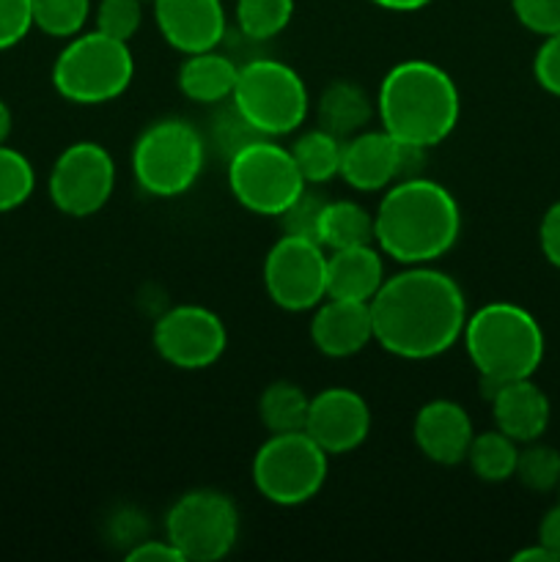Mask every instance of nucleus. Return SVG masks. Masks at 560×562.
Here are the masks:
<instances>
[{
    "label": "nucleus",
    "mask_w": 560,
    "mask_h": 562,
    "mask_svg": "<svg viewBox=\"0 0 560 562\" xmlns=\"http://www.w3.org/2000/svg\"><path fill=\"white\" fill-rule=\"evenodd\" d=\"M373 340L401 360H434L461 340L467 300L450 274L428 263L404 269L382 283L371 302Z\"/></svg>",
    "instance_id": "f257e3e1"
},
{
    "label": "nucleus",
    "mask_w": 560,
    "mask_h": 562,
    "mask_svg": "<svg viewBox=\"0 0 560 562\" xmlns=\"http://www.w3.org/2000/svg\"><path fill=\"white\" fill-rule=\"evenodd\" d=\"M459 234V203L426 176L393 181L373 212V241L382 256L406 267L439 261L453 250Z\"/></svg>",
    "instance_id": "f03ea898"
},
{
    "label": "nucleus",
    "mask_w": 560,
    "mask_h": 562,
    "mask_svg": "<svg viewBox=\"0 0 560 562\" xmlns=\"http://www.w3.org/2000/svg\"><path fill=\"white\" fill-rule=\"evenodd\" d=\"M377 115L395 140L434 148L448 140L461 115L456 80L423 58L395 64L379 82Z\"/></svg>",
    "instance_id": "7ed1b4c3"
},
{
    "label": "nucleus",
    "mask_w": 560,
    "mask_h": 562,
    "mask_svg": "<svg viewBox=\"0 0 560 562\" xmlns=\"http://www.w3.org/2000/svg\"><path fill=\"white\" fill-rule=\"evenodd\" d=\"M464 349L483 387L530 379L544 360V333L530 311L514 302H486L467 316Z\"/></svg>",
    "instance_id": "20e7f679"
},
{
    "label": "nucleus",
    "mask_w": 560,
    "mask_h": 562,
    "mask_svg": "<svg viewBox=\"0 0 560 562\" xmlns=\"http://www.w3.org/2000/svg\"><path fill=\"white\" fill-rule=\"evenodd\" d=\"M135 77L126 42L102 31L77 33L53 64V86L71 104H104L119 99Z\"/></svg>",
    "instance_id": "39448f33"
},
{
    "label": "nucleus",
    "mask_w": 560,
    "mask_h": 562,
    "mask_svg": "<svg viewBox=\"0 0 560 562\" xmlns=\"http://www.w3.org/2000/svg\"><path fill=\"white\" fill-rule=\"evenodd\" d=\"M206 165L201 132L181 119L154 121L132 148L137 187L154 198H179L195 187Z\"/></svg>",
    "instance_id": "423d86ee"
},
{
    "label": "nucleus",
    "mask_w": 560,
    "mask_h": 562,
    "mask_svg": "<svg viewBox=\"0 0 560 562\" xmlns=\"http://www.w3.org/2000/svg\"><path fill=\"white\" fill-rule=\"evenodd\" d=\"M231 102L264 137L296 132L311 108L305 80L275 58H256L239 66Z\"/></svg>",
    "instance_id": "0eeeda50"
},
{
    "label": "nucleus",
    "mask_w": 560,
    "mask_h": 562,
    "mask_svg": "<svg viewBox=\"0 0 560 562\" xmlns=\"http://www.w3.org/2000/svg\"><path fill=\"white\" fill-rule=\"evenodd\" d=\"M228 190L239 206L261 217H280L305 190L291 148L256 137L228 157Z\"/></svg>",
    "instance_id": "6e6552de"
},
{
    "label": "nucleus",
    "mask_w": 560,
    "mask_h": 562,
    "mask_svg": "<svg viewBox=\"0 0 560 562\" xmlns=\"http://www.w3.org/2000/svg\"><path fill=\"white\" fill-rule=\"evenodd\" d=\"M327 453L305 431L269 434L253 459V486L267 503L294 508L322 492Z\"/></svg>",
    "instance_id": "1a4fd4ad"
},
{
    "label": "nucleus",
    "mask_w": 560,
    "mask_h": 562,
    "mask_svg": "<svg viewBox=\"0 0 560 562\" xmlns=\"http://www.w3.org/2000/svg\"><path fill=\"white\" fill-rule=\"evenodd\" d=\"M165 538L184 560L217 562L236 547L239 510L228 494L195 488L181 494L165 514Z\"/></svg>",
    "instance_id": "9d476101"
},
{
    "label": "nucleus",
    "mask_w": 560,
    "mask_h": 562,
    "mask_svg": "<svg viewBox=\"0 0 560 562\" xmlns=\"http://www.w3.org/2000/svg\"><path fill=\"white\" fill-rule=\"evenodd\" d=\"M113 190V154L93 140L66 146L49 168V201L66 217H91V214L102 212Z\"/></svg>",
    "instance_id": "9b49d317"
},
{
    "label": "nucleus",
    "mask_w": 560,
    "mask_h": 562,
    "mask_svg": "<svg viewBox=\"0 0 560 562\" xmlns=\"http://www.w3.org/2000/svg\"><path fill=\"white\" fill-rule=\"evenodd\" d=\"M269 300L289 313L313 311L327 296V256L318 241L283 234L264 258Z\"/></svg>",
    "instance_id": "f8f14e48"
},
{
    "label": "nucleus",
    "mask_w": 560,
    "mask_h": 562,
    "mask_svg": "<svg viewBox=\"0 0 560 562\" xmlns=\"http://www.w3.org/2000/svg\"><path fill=\"white\" fill-rule=\"evenodd\" d=\"M154 349L179 371H203L223 357L228 333L223 318L203 305H176L154 324Z\"/></svg>",
    "instance_id": "ddd939ff"
},
{
    "label": "nucleus",
    "mask_w": 560,
    "mask_h": 562,
    "mask_svg": "<svg viewBox=\"0 0 560 562\" xmlns=\"http://www.w3.org/2000/svg\"><path fill=\"white\" fill-rule=\"evenodd\" d=\"M305 434L327 456H344L360 448L371 434V409L360 393L349 387H327L307 406Z\"/></svg>",
    "instance_id": "4468645a"
},
{
    "label": "nucleus",
    "mask_w": 560,
    "mask_h": 562,
    "mask_svg": "<svg viewBox=\"0 0 560 562\" xmlns=\"http://www.w3.org/2000/svg\"><path fill=\"white\" fill-rule=\"evenodd\" d=\"M152 9L165 42L184 55L214 49L228 31L223 0H154Z\"/></svg>",
    "instance_id": "2eb2a0df"
},
{
    "label": "nucleus",
    "mask_w": 560,
    "mask_h": 562,
    "mask_svg": "<svg viewBox=\"0 0 560 562\" xmlns=\"http://www.w3.org/2000/svg\"><path fill=\"white\" fill-rule=\"evenodd\" d=\"M412 437L428 461L439 467H456L467 459L475 431L464 406L448 398H434L417 409Z\"/></svg>",
    "instance_id": "dca6fc26"
},
{
    "label": "nucleus",
    "mask_w": 560,
    "mask_h": 562,
    "mask_svg": "<svg viewBox=\"0 0 560 562\" xmlns=\"http://www.w3.org/2000/svg\"><path fill=\"white\" fill-rule=\"evenodd\" d=\"M311 340L324 357H355L373 340L371 305L357 300L324 296L311 318Z\"/></svg>",
    "instance_id": "f3484780"
},
{
    "label": "nucleus",
    "mask_w": 560,
    "mask_h": 562,
    "mask_svg": "<svg viewBox=\"0 0 560 562\" xmlns=\"http://www.w3.org/2000/svg\"><path fill=\"white\" fill-rule=\"evenodd\" d=\"M338 176L357 192L388 190L399 179V140L384 130L346 137Z\"/></svg>",
    "instance_id": "a211bd4d"
},
{
    "label": "nucleus",
    "mask_w": 560,
    "mask_h": 562,
    "mask_svg": "<svg viewBox=\"0 0 560 562\" xmlns=\"http://www.w3.org/2000/svg\"><path fill=\"white\" fill-rule=\"evenodd\" d=\"M492 398L494 426L514 439L516 445H527L541 439L549 426V398L533 379L497 384L486 390Z\"/></svg>",
    "instance_id": "6ab92c4d"
},
{
    "label": "nucleus",
    "mask_w": 560,
    "mask_h": 562,
    "mask_svg": "<svg viewBox=\"0 0 560 562\" xmlns=\"http://www.w3.org/2000/svg\"><path fill=\"white\" fill-rule=\"evenodd\" d=\"M382 250L371 245L340 247L327 256V296L371 302L384 283Z\"/></svg>",
    "instance_id": "aec40b11"
},
{
    "label": "nucleus",
    "mask_w": 560,
    "mask_h": 562,
    "mask_svg": "<svg viewBox=\"0 0 560 562\" xmlns=\"http://www.w3.org/2000/svg\"><path fill=\"white\" fill-rule=\"evenodd\" d=\"M239 66L214 49L187 55L179 69V88L187 99L198 104H220L231 99Z\"/></svg>",
    "instance_id": "412c9836"
},
{
    "label": "nucleus",
    "mask_w": 560,
    "mask_h": 562,
    "mask_svg": "<svg viewBox=\"0 0 560 562\" xmlns=\"http://www.w3.org/2000/svg\"><path fill=\"white\" fill-rule=\"evenodd\" d=\"M316 115L322 130L333 132L335 137L346 140V137L366 130L373 115V104L357 82L333 80L324 88L322 97H318Z\"/></svg>",
    "instance_id": "4be33fe9"
},
{
    "label": "nucleus",
    "mask_w": 560,
    "mask_h": 562,
    "mask_svg": "<svg viewBox=\"0 0 560 562\" xmlns=\"http://www.w3.org/2000/svg\"><path fill=\"white\" fill-rule=\"evenodd\" d=\"M373 214L355 201H327L318 220V245L327 250L371 245Z\"/></svg>",
    "instance_id": "5701e85b"
},
{
    "label": "nucleus",
    "mask_w": 560,
    "mask_h": 562,
    "mask_svg": "<svg viewBox=\"0 0 560 562\" xmlns=\"http://www.w3.org/2000/svg\"><path fill=\"white\" fill-rule=\"evenodd\" d=\"M340 151H344V140L322 126L302 132L291 146V157H294L305 184H324V181L335 179L340 173Z\"/></svg>",
    "instance_id": "b1692460"
},
{
    "label": "nucleus",
    "mask_w": 560,
    "mask_h": 562,
    "mask_svg": "<svg viewBox=\"0 0 560 562\" xmlns=\"http://www.w3.org/2000/svg\"><path fill=\"white\" fill-rule=\"evenodd\" d=\"M311 398L294 382H272L258 398V417L269 434L305 431Z\"/></svg>",
    "instance_id": "393cba45"
},
{
    "label": "nucleus",
    "mask_w": 560,
    "mask_h": 562,
    "mask_svg": "<svg viewBox=\"0 0 560 562\" xmlns=\"http://www.w3.org/2000/svg\"><path fill=\"white\" fill-rule=\"evenodd\" d=\"M516 459H519V448H516L514 439L505 437L500 428H494V431H483L472 437L464 461H470L472 472L481 481L503 483L514 477Z\"/></svg>",
    "instance_id": "a878e982"
},
{
    "label": "nucleus",
    "mask_w": 560,
    "mask_h": 562,
    "mask_svg": "<svg viewBox=\"0 0 560 562\" xmlns=\"http://www.w3.org/2000/svg\"><path fill=\"white\" fill-rule=\"evenodd\" d=\"M294 0H236V25L247 38L267 42L289 27Z\"/></svg>",
    "instance_id": "bb28decb"
},
{
    "label": "nucleus",
    "mask_w": 560,
    "mask_h": 562,
    "mask_svg": "<svg viewBox=\"0 0 560 562\" xmlns=\"http://www.w3.org/2000/svg\"><path fill=\"white\" fill-rule=\"evenodd\" d=\"M33 27L53 38H71L82 33L91 0H31Z\"/></svg>",
    "instance_id": "cd10ccee"
},
{
    "label": "nucleus",
    "mask_w": 560,
    "mask_h": 562,
    "mask_svg": "<svg viewBox=\"0 0 560 562\" xmlns=\"http://www.w3.org/2000/svg\"><path fill=\"white\" fill-rule=\"evenodd\" d=\"M36 190V170L16 148L0 143V214L20 209Z\"/></svg>",
    "instance_id": "c85d7f7f"
},
{
    "label": "nucleus",
    "mask_w": 560,
    "mask_h": 562,
    "mask_svg": "<svg viewBox=\"0 0 560 562\" xmlns=\"http://www.w3.org/2000/svg\"><path fill=\"white\" fill-rule=\"evenodd\" d=\"M514 477L530 492H552L560 486V453L549 445H538V439L527 442V448L519 450Z\"/></svg>",
    "instance_id": "c756f323"
},
{
    "label": "nucleus",
    "mask_w": 560,
    "mask_h": 562,
    "mask_svg": "<svg viewBox=\"0 0 560 562\" xmlns=\"http://www.w3.org/2000/svg\"><path fill=\"white\" fill-rule=\"evenodd\" d=\"M93 20H97V31L130 44V38L143 25V3L141 0H99Z\"/></svg>",
    "instance_id": "7c9ffc66"
},
{
    "label": "nucleus",
    "mask_w": 560,
    "mask_h": 562,
    "mask_svg": "<svg viewBox=\"0 0 560 562\" xmlns=\"http://www.w3.org/2000/svg\"><path fill=\"white\" fill-rule=\"evenodd\" d=\"M256 137H264V135H258V132L253 130L250 121L234 108V102H231V108L220 110L217 119H214L212 124V140L225 159L234 157L239 148H245L247 143H253Z\"/></svg>",
    "instance_id": "2f4dec72"
},
{
    "label": "nucleus",
    "mask_w": 560,
    "mask_h": 562,
    "mask_svg": "<svg viewBox=\"0 0 560 562\" xmlns=\"http://www.w3.org/2000/svg\"><path fill=\"white\" fill-rule=\"evenodd\" d=\"M324 203L327 201L322 195L302 190L296 201L278 217L280 225H283V234L305 236V239L318 241V220H322Z\"/></svg>",
    "instance_id": "473e14b6"
},
{
    "label": "nucleus",
    "mask_w": 560,
    "mask_h": 562,
    "mask_svg": "<svg viewBox=\"0 0 560 562\" xmlns=\"http://www.w3.org/2000/svg\"><path fill=\"white\" fill-rule=\"evenodd\" d=\"M514 16L538 36H552L560 31V0H511Z\"/></svg>",
    "instance_id": "72a5a7b5"
},
{
    "label": "nucleus",
    "mask_w": 560,
    "mask_h": 562,
    "mask_svg": "<svg viewBox=\"0 0 560 562\" xmlns=\"http://www.w3.org/2000/svg\"><path fill=\"white\" fill-rule=\"evenodd\" d=\"M31 0H0V49L20 44L31 33Z\"/></svg>",
    "instance_id": "f704fd0d"
},
{
    "label": "nucleus",
    "mask_w": 560,
    "mask_h": 562,
    "mask_svg": "<svg viewBox=\"0 0 560 562\" xmlns=\"http://www.w3.org/2000/svg\"><path fill=\"white\" fill-rule=\"evenodd\" d=\"M533 75L544 91L560 97V31L552 36H544V44L533 58Z\"/></svg>",
    "instance_id": "c9c22d12"
},
{
    "label": "nucleus",
    "mask_w": 560,
    "mask_h": 562,
    "mask_svg": "<svg viewBox=\"0 0 560 562\" xmlns=\"http://www.w3.org/2000/svg\"><path fill=\"white\" fill-rule=\"evenodd\" d=\"M538 241H541V252L555 269H560V201L544 212L541 228H538Z\"/></svg>",
    "instance_id": "e433bc0d"
},
{
    "label": "nucleus",
    "mask_w": 560,
    "mask_h": 562,
    "mask_svg": "<svg viewBox=\"0 0 560 562\" xmlns=\"http://www.w3.org/2000/svg\"><path fill=\"white\" fill-rule=\"evenodd\" d=\"M126 560L130 562H184L179 554V549L163 538V541H135V547L126 552Z\"/></svg>",
    "instance_id": "4c0bfd02"
},
{
    "label": "nucleus",
    "mask_w": 560,
    "mask_h": 562,
    "mask_svg": "<svg viewBox=\"0 0 560 562\" xmlns=\"http://www.w3.org/2000/svg\"><path fill=\"white\" fill-rule=\"evenodd\" d=\"M426 151L428 148L415 146V143H401L399 140V179H415V176H423V168H426Z\"/></svg>",
    "instance_id": "58836bf2"
},
{
    "label": "nucleus",
    "mask_w": 560,
    "mask_h": 562,
    "mask_svg": "<svg viewBox=\"0 0 560 562\" xmlns=\"http://www.w3.org/2000/svg\"><path fill=\"white\" fill-rule=\"evenodd\" d=\"M538 543H541L555 560H560V505L549 510L541 519V525H538Z\"/></svg>",
    "instance_id": "ea45409f"
},
{
    "label": "nucleus",
    "mask_w": 560,
    "mask_h": 562,
    "mask_svg": "<svg viewBox=\"0 0 560 562\" xmlns=\"http://www.w3.org/2000/svg\"><path fill=\"white\" fill-rule=\"evenodd\" d=\"M368 3L379 5V9H384V11H399V14H410V11L426 9V5L434 3V0H368Z\"/></svg>",
    "instance_id": "a19ab883"
},
{
    "label": "nucleus",
    "mask_w": 560,
    "mask_h": 562,
    "mask_svg": "<svg viewBox=\"0 0 560 562\" xmlns=\"http://www.w3.org/2000/svg\"><path fill=\"white\" fill-rule=\"evenodd\" d=\"M514 562H558V560H555L552 554L541 547V543H536V547L519 549V552L514 554Z\"/></svg>",
    "instance_id": "79ce46f5"
},
{
    "label": "nucleus",
    "mask_w": 560,
    "mask_h": 562,
    "mask_svg": "<svg viewBox=\"0 0 560 562\" xmlns=\"http://www.w3.org/2000/svg\"><path fill=\"white\" fill-rule=\"evenodd\" d=\"M11 126H14V119H11V108L0 99V143L9 140Z\"/></svg>",
    "instance_id": "37998d69"
},
{
    "label": "nucleus",
    "mask_w": 560,
    "mask_h": 562,
    "mask_svg": "<svg viewBox=\"0 0 560 562\" xmlns=\"http://www.w3.org/2000/svg\"><path fill=\"white\" fill-rule=\"evenodd\" d=\"M141 3H143V5H146V3H154V0H141Z\"/></svg>",
    "instance_id": "c03bdc74"
}]
</instances>
